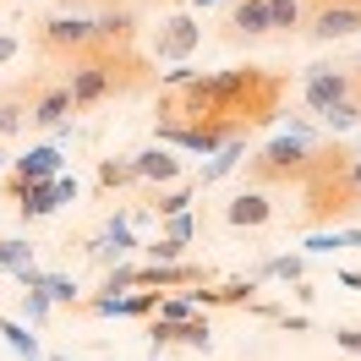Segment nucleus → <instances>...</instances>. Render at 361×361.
Wrapping results in <instances>:
<instances>
[{
	"label": "nucleus",
	"instance_id": "22",
	"mask_svg": "<svg viewBox=\"0 0 361 361\" xmlns=\"http://www.w3.org/2000/svg\"><path fill=\"white\" fill-rule=\"evenodd\" d=\"M301 274H307V263H301L295 252H285V257L257 263V274H252V279H285V285H301Z\"/></svg>",
	"mask_w": 361,
	"mask_h": 361
},
{
	"label": "nucleus",
	"instance_id": "10",
	"mask_svg": "<svg viewBox=\"0 0 361 361\" xmlns=\"http://www.w3.org/2000/svg\"><path fill=\"white\" fill-rule=\"evenodd\" d=\"M132 164H137V180H142V186H170V180L186 176V164L176 159V148H164V142H154V148L132 154Z\"/></svg>",
	"mask_w": 361,
	"mask_h": 361
},
{
	"label": "nucleus",
	"instance_id": "8",
	"mask_svg": "<svg viewBox=\"0 0 361 361\" xmlns=\"http://www.w3.org/2000/svg\"><path fill=\"white\" fill-rule=\"evenodd\" d=\"M230 44H252V39H269V0H230Z\"/></svg>",
	"mask_w": 361,
	"mask_h": 361
},
{
	"label": "nucleus",
	"instance_id": "13",
	"mask_svg": "<svg viewBox=\"0 0 361 361\" xmlns=\"http://www.w3.org/2000/svg\"><path fill=\"white\" fill-rule=\"evenodd\" d=\"M186 295H192L197 307H252V295H257V279H219V285L197 279V285H192Z\"/></svg>",
	"mask_w": 361,
	"mask_h": 361
},
{
	"label": "nucleus",
	"instance_id": "32",
	"mask_svg": "<svg viewBox=\"0 0 361 361\" xmlns=\"http://www.w3.org/2000/svg\"><path fill=\"white\" fill-rule=\"evenodd\" d=\"M334 345L350 350V356H361V329H334Z\"/></svg>",
	"mask_w": 361,
	"mask_h": 361
},
{
	"label": "nucleus",
	"instance_id": "23",
	"mask_svg": "<svg viewBox=\"0 0 361 361\" xmlns=\"http://www.w3.org/2000/svg\"><path fill=\"white\" fill-rule=\"evenodd\" d=\"M99 186H142V180H137V164L132 159H99Z\"/></svg>",
	"mask_w": 361,
	"mask_h": 361
},
{
	"label": "nucleus",
	"instance_id": "25",
	"mask_svg": "<svg viewBox=\"0 0 361 361\" xmlns=\"http://www.w3.org/2000/svg\"><path fill=\"white\" fill-rule=\"evenodd\" d=\"M0 334H6V345H11V350H17L23 361H39V339L27 334L17 317H0Z\"/></svg>",
	"mask_w": 361,
	"mask_h": 361
},
{
	"label": "nucleus",
	"instance_id": "38",
	"mask_svg": "<svg viewBox=\"0 0 361 361\" xmlns=\"http://www.w3.org/2000/svg\"><path fill=\"white\" fill-rule=\"evenodd\" d=\"M0 164H6V154H0Z\"/></svg>",
	"mask_w": 361,
	"mask_h": 361
},
{
	"label": "nucleus",
	"instance_id": "4",
	"mask_svg": "<svg viewBox=\"0 0 361 361\" xmlns=\"http://www.w3.org/2000/svg\"><path fill=\"white\" fill-rule=\"evenodd\" d=\"M356 93V77H350V66H307L301 71V104L312 115L334 110L339 99H350Z\"/></svg>",
	"mask_w": 361,
	"mask_h": 361
},
{
	"label": "nucleus",
	"instance_id": "35",
	"mask_svg": "<svg viewBox=\"0 0 361 361\" xmlns=\"http://www.w3.org/2000/svg\"><path fill=\"white\" fill-rule=\"evenodd\" d=\"M350 77H356V99H361V71H350Z\"/></svg>",
	"mask_w": 361,
	"mask_h": 361
},
{
	"label": "nucleus",
	"instance_id": "29",
	"mask_svg": "<svg viewBox=\"0 0 361 361\" xmlns=\"http://www.w3.org/2000/svg\"><path fill=\"white\" fill-rule=\"evenodd\" d=\"M49 307H55V301L44 295V285H39V290H23V317H27V323H44Z\"/></svg>",
	"mask_w": 361,
	"mask_h": 361
},
{
	"label": "nucleus",
	"instance_id": "7",
	"mask_svg": "<svg viewBox=\"0 0 361 361\" xmlns=\"http://www.w3.org/2000/svg\"><path fill=\"white\" fill-rule=\"evenodd\" d=\"M197 44H203V27L192 17H164L154 33V61H186Z\"/></svg>",
	"mask_w": 361,
	"mask_h": 361
},
{
	"label": "nucleus",
	"instance_id": "20",
	"mask_svg": "<svg viewBox=\"0 0 361 361\" xmlns=\"http://www.w3.org/2000/svg\"><path fill=\"white\" fill-rule=\"evenodd\" d=\"M241 154H247V137H230L219 154H208V164H203V180L197 186H214V180H225L235 164H241Z\"/></svg>",
	"mask_w": 361,
	"mask_h": 361
},
{
	"label": "nucleus",
	"instance_id": "11",
	"mask_svg": "<svg viewBox=\"0 0 361 361\" xmlns=\"http://www.w3.org/2000/svg\"><path fill=\"white\" fill-rule=\"evenodd\" d=\"M197 279H208L197 263H142V269H137V285H142V290H192Z\"/></svg>",
	"mask_w": 361,
	"mask_h": 361
},
{
	"label": "nucleus",
	"instance_id": "34",
	"mask_svg": "<svg viewBox=\"0 0 361 361\" xmlns=\"http://www.w3.org/2000/svg\"><path fill=\"white\" fill-rule=\"evenodd\" d=\"M192 6H203V11H208V6H225V0H192Z\"/></svg>",
	"mask_w": 361,
	"mask_h": 361
},
{
	"label": "nucleus",
	"instance_id": "14",
	"mask_svg": "<svg viewBox=\"0 0 361 361\" xmlns=\"http://www.w3.org/2000/svg\"><path fill=\"white\" fill-rule=\"evenodd\" d=\"M11 197H17V214H23V219H44V214L61 208L55 176H49V180H17V176H11Z\"/></svg>",
	"mask_w": 361,
	"mask_h": 361
},
{
	"label": "nucleus",
	"instance_id": "27",
	"mask_svg": "<svg viewBox=\"0 0 361 361\" xmlns=\"http://www.w3.org/2000/svg\"><path fill=\"white\" fill-rule=\"evenodd\" d=\"M23 263H33V247H27V241H0V274H17Z\"/></svg>",
	"mask_w": 361,
	"mask_h": 361
},
{
	"label": "nucleus",
	"instance_id": "15",
	"mask_svg": "<svg viewBox=\"0 0 361 361\" xmlns=\"http://www.w3.org/2000/svg\"><path fill=\"white\" fill-rule=\"evenodd\" d=\"M93 257V263H121V257H126V252H137V235H132V219H126V214H121V219H110V225H104V235H93L88 247H82Z\"/></svg>",
	"mask_w": 361,
	"mask_h": 361
},
{
	"label": "nucleus",
	"instance_id": "18",
	"mask_svg": "<svg viewBox=\"0 0 361 361\" xmlns=\"http://www.w3.org/2000/svg\"><path fill=\"white\" fill-rule=\"evenodd\" d=\"M11 164H17V180H49V176H61V164H66V159H61V148H27L23 159H11Z\"/></svg>",
	"mask_w": 361,
	"mask_h": 361
},
{
	"label": "nucleus",
	"instance_id": "6",
	"mask_svg": "<svg viewBox=\"0 0 361 361\" xmlns=\"http://www.w3.org/2000/svg\"><path fill=\"white\" fill-rule=\"evenodd\" d=\"M148 339H154V350H164V345L208 350L214 329H208V317H203V312H192V317H154V323H148Z\"/></svg>",
	"mask_w": 361,
	"mask_h": 361
},
{
	"label": "nucleus",
	"instance_id": "24",
	"mask_svg": "<svg viewBox=\"0 0 361 361\" xmlns=\"http://www.w3.org/2000/svg\"><path fill=\"white\" fill-rule=\"evenodd\" d=\"M317 121H323L329 132H350V126H361V99H356V93H350V99H339L334 110H323V115H317Z\"/></svg>",
	"mask_w": 361,
	"mask_h": 361
},
{
	"label": "nucleus",
	"instance_id": "1",
	"mask_svg": "<svg viewBox=\"0 0 361 361\" xmlns=\"http://www.w3.org/2000/svg\"><path fill=\"white\" fill-rule=\"evenodd\" d=\"M285 104V82L263 66H235V71H197L192 82H180L159 99V121H180V126H208L219 137H247L257 126L279 121Z\"/></svg>",
	"mask_w": 361,
	"mask_h": 361
},
{
	"label": "nucleus",
	"instance_id": "12",
	"mask_svg": "<svg viewBox=\"0 0 361 361\" xmlns=\"http://www.w3.org/2000/svg\"><path fill=\"white\" fill-rule=\"evenodd\" d=\"M66 121H71V93H66V82H55V88H33L27 126H44V132H55V126H66Z\"/></svg>",
	"mask_w": 361,
	"mask_h": 361
},
{
	"label": "nucleus",
	"instance_id": "2",
	"mask_svg": "<svg viewBox=\"0 0 361 361\" xmlns=\"http://www.w3.org/2000/svg\"><path fill=\"white\" fill-rule=\"evenodd\" d=\"M312 137L307 132H290V137H279V142H269L263 154H252L247 159V180L252 186H279V180H301L307 176V159H312Z\"/></svg>",
	"mask_w": 361,
	"mask_h": 361
},
{
	"label": "nucleus",
	"instance_id": "28",
	"mask_svg": "<svg viewBox=\"0 0 361 361\" xmlns=\"http://www.w3.org/2000/svg\"><path fill=\"white\" fill-rule=\"evenodd\" d=\"M159 235H170V241H180V247H192V235H197V219H192V214H170Z\"/></svg>",
	"mask_w": 361,
	"mask_h": 361
},
{
	"label": "nucleus",
	"instance_id": "31",
	"mask_svg": "<svg viewBox=\"0 0 361 361\" xmlns=\"http://www.w3.org/2000/svg\"><path fill=\"white\" fill-rule=\"evenodd\" d=\"M44 295L55 307H66V301H77V285H71L66 274H44Z\"/></svg>",
	"mask_w": 361,
	"mask_h": 361
},
{
	"label": "nucleus",
	"instance_id": "3",
	"mask_svg": "<svg viewBox=\"0 0 361 361\" xmlns=\"http://www.w3.org/2000/svg\"><path fill=\"white\" fill-rule=\"evenodd\" d=\"M93 49V23L88 17H44V23H39V55H44V61H77V55H88Z\"/></svg>",
	"mask_w": 361,
	"mask_h": 361
},
{
	"label": "nucleus",
	"instance_id": "26",
	"mask_svg": "<svg viewBox=\"0 0 361 361\" xmlns=\"http://www.w3.org/2000/svg\"><path fill=\"white\" fill-rule=\"evenodd\" d=\"M137 252H142L148 263H180V257H186V247H180V241H170V235H154V241H137Z\"/></svg>",
	"mask_w": 361,
	"mask_h": 361
},
{
	"label": "nucleus",
	"instance_id": "19",
	"mask_svg": "<svg viewBox=\"0 0 361 361\" xmlns=\"http://www.w3.org/2000/svg\"><path fill=\"white\" fill-rule=\"evenodd\" d=\"M307 11H312V0H269V33H301L307 27Z\"/></svg>",
	"mask_w": 361,
	"mask_h": 361
},
{
	"label": "nucleus",
	"instance_id": "36",
	"mask_svg": "<svg viewBox=\"0 0 361 361\" xmlns=\"http://www.w3.org/2000/svg\"><path fill=\"white\" fill-rule=\"evenodd\" d=\"M66 6H88V0H66Z\"/></svg>",
	"mask_w": 361,
	"mask_h": 361
},
{
	"label": "nucleus",
	"instance_id": "9",
	"mask_svg": "<svg viewBox=\"0 0 361 361\" xmlns=\"http://www.w3.org/2000/svg\"><path fill=\"white\" fill-rule=\"evenodd\" d=\"M137 44V11L132 6H110L93 23V49H132Z\"/></svg>",
	"mask_w": 361,
	"mask_h": 361
},
{
	"label": "nucleus",
	"instance_id": "21",
	"mask_svg": "<svg viewBox=\"0 0 361 361\" xmlns=\"http://www.w3.org/2000/svg\"><path fill=\"white\" fill-rule=\"evenodd\" d=\"M23 126H27V88H17L0 99V137H17Z\"/></svg>",
	"mask_w": 361,
	"mask_h": 361
},
{
	"label": "nucleus",
	"instance_id": "16",
	"mask_svg": "<svg viewBox=\"0 0 361 361\" xmlns=\"http://www.w3.org/2000/svg\"><path fill=\"white\" fill-rule=\"evenodd\" d=\"M269 219H274V203L263 192H235L225 203V225H235V230H263Z\"/></svg>",
	"mask_w": 361,
	"mask_h": 361
},
{
	"label": "nucleus",
	"instance_id": "37",
	"mask_svg": "<svg viewBox=\"0 0 361 361\" xmlns=\"http://www.w3.org/2000/svg\"><path fill=\"white\" fill-rule=\"evenodd\" d=\"M49 361H66V356H49Z\"/></svg>",
	"mask_w": 361,
	"mask_h": 361
},
{
	"label": "nucleus",
	"instance_id": "17",
	"mask_svg": "<svg viewBox=\"0 0 361 361\" xmlns=\"http://www.w3.org/2000/svg\"><path fill=\"white\" fill-rule=\"evenodd\" d=\"M192 197H197V186H192V180H170L164 192H159V186H148V214H154V219L186 214V203H192Z\"/></svg>",
	"mask_w": 361,
	"mask_h": 361
},
{
	"label": "nucleus",
	"instance_id": "30",
	"mask_svg": "<svg viewBox=\"0 0 361 361\" xmlns=\"http://www.w3.org/2000/svg\"><path fill=\"white\" fill-rule=\"evenodd\" d=\"M192 312H203L192 295H159V312L154 317H192Z\"/></svg>",
	"mask_w": 361,
	"mask_h": 361
},
{
	"label": "nucleus",
	"instance_id": "5",
	"mask_svg": "<svg viewBox=\"0 0 361 361\" xmlns=\"http://www.w3.org/2000/svg\"><path fill=\"white\" fill-rule=\"evenodd\" d=\"M350 33H361V0H317L307 11V39H317V44H334Z\"/></svg>",
	"mask_w": 361,
	"mask_h": 361
},
{
	"label": "nucleus",
	"instance_id": "33",
	"mask_svg": "<svg viewBox=\"0 0 361 361\" xmlns=\"http://www.w3.org/2000/svg\"><path fill=\"white\" fill-rule=\"evenodd\" d=\"M17 49H23V44H17L11 33H0V66H11V61H17Z\"/></svg>",
	"mask_w": 361,
	"mask_h": 361
}]
</instances>
